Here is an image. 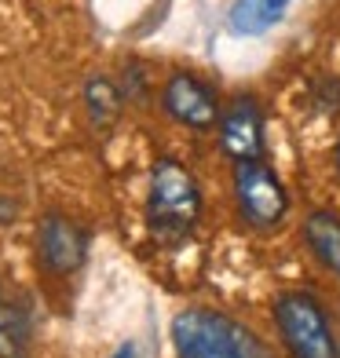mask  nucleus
Returning a JSON list of instances; mask_svg holds the SVG:
<instances>
[{
  "label": "nucleus",
  "instance_id": "nucleus-1",
  "mask_svg": "<svg viewBox=\"0 0 340 358\" xmlns=\"http://www.w3.org/2000/svg\"><path fill=\"white\" fill-rule=\"evenodd\" d=\"M172 344L180 358H271L260 336L216 311H183L172 322Z\"/></svg>",
  "mask_w": 340,
  "mask_h": 358
},
{
  "label": "nucleus",
  "instance_id": "nucleus-2",
  "mask_svg": "<svg viewBox=\"0 0 340 358\" xmlns=\"http://www.w3.org/2000/svg\"><path fill=\"white\" fill-rule=\"evenodd\" d=\"M198 216H201V190L194 183V176L172 157L157 161L150 172V194H147L150 231L161 241H176L194 231Z\"/></svg>",
  "mask_w": 340,
  "mask_h": 358
},
{
  "label": "nucleus",
  "instance_id": "nucleus-3",
  "mask_svg": "<svg viewBox=\"0 0 340 358\" xmlns=\"http://www.w3.org/2000/svg\"><path fill=\"white\" fill-rule=\"evenodd\" d=\"M274 325L289 358H337V340L322 303L307 292H285L274 303Z\"/></svg>",
  "mask_w": 340,
  "mask_h": 358
},
{
  "label": "nucleus",
  "instance_id": "nucleus-4",
  "mask_svg": "<svg viewBox=\"0 0 340 358\" xmlns=\"http://www.w3.org/2000/svg\"><path fill=\"white\" fill-rule=\"evenodd\" d=\"M234 201L238 213L256 231H274L289 213V194L282 179L264 161H241L234 165Z\"/></svg>",
  "mask_w": 340,
  "mask_h": 358
},
{
  "label": "nucleus",
  "instance_id": "nucleus-5",
  "mask_svg": "<svg viewBox=\"0 0 340 358\" xmlns=\"http://www.w3.org/2000/svg\"><path fill=\"white\" fill-rule=\"evenodd\" d=\"M220 150L241 161H264V113L253 95H234L220 110Z\"/></svg>",
  "mask_w": 340,
  "mask_h": 358
},
{
  "label": "nucleus",
  "instance_id": "nucleus-6",
  "mask_svg": "<svg viewBox=\"0 0 340 358\" xmlns=\"http://www.w3.org/2000/svg\"><path fill=\"white\" fill-rule=\"evenodd\" d=\"M161 106L165 113L176 121L190 128V132H205L220 121V103H216V92L198 80L194 73H172L161 88Z\"/></svg>",
  "mask_w": 340,
  "mask_h": 358
},
{
  "label": "nucleus",
  "instance_id": "nucleus-7",
  "mask_svg": "<svg viewBox=\"0 0 340 358\" xmlns=\"http://www.w3.org/2000/svg\"><path fill=\"white\" fill-rule=\"evenodd\" d=\"M37 245H41V259L44 267L52 274H70L80 267V259H85V231L62 213H48L37 227Z\"/></svg>",
  "mask_w": 340,
  "mask_h": 358
},
{
  "label": "nucleus",
  "instance_id": "nucleus-8",
  "mask_svg": "<svg viewBox=\"0 0 340 358\" xmlns=\"http://www.w3.org/2000/svg\"><path fill=\"white\" fill-rule=\"evenodd\" d=\"M304 241L318 256L322 267H330L340 278V216L337 213H311L304 220Z\"/></svg>",
  "mask_w": 340,
  "mask_h": 358
},
{
  "label": "nucleus",
  "instance_id": "nucleus-9",
  "mask_svg": "<svg viewBox=\"0 0 340 358\" xmlns=\"http://www.w3.org/2000/svg\"><path fill=\"white\" fill-rule=\"evenodd\" d=\"M293 0H238L231 8V29L238 37H256L267 34V29L289 11Z\"/></svg>",
  "mask_w": 340,
  "mask_h": 358
},
{
  "label": "nucleus",
  "instance_id": "nucleus-10",
  "mask_svg": "<svg viewBox=\"0 0 340 358\" xmlns=\"http://www.w3.org/2000/svg\"><path fill=\"white\" fill-rule=\"evenodd\" d=\"M121 106H125V92L113 85L110 77H92L85 85V110H88V117H92L95 128L118 124Z\"/></svg>",
  "mask_w": 340,
  "mask_h": 358
},
{
  "label": "nucleus",
  "instance_id": "nucleus-11",
  "mask_svg": "<svg viewBox=\"0 0 340 358\" xmlns=\"http://www.w3.org/2000/svg\"><path fill=\"white\" fill-rule=\"evenodd\" d=\"M0 358H29V322L15 303H0Z\"/></svg>",
  "mask_w": 340,
  "mask_h": 358
},
{
  "label": "nucleus",
  "instance_id": "nucleus-12",
  "mask_svg": "<svg viewBox=\"0 0 340 358\" xmlns=\"http://www.w3.org/2000/svg\"><path fill=\"white\" fill-rule=\"evenodd\" d=\"M113 358H136V348H132V344H125V348H121L118 355H113Z\"/></svg>",
  "mask_w": 340,
  "mask_h": 358
},
{
  "label": "nucleus",
  "instance_id": "nucleus-13",
  "mask_svg": "<svg viewBox=\"0 0 340 358\" xmlns=\"http://www.w3.org/2000/svg\"><path fill=\"white\" fill-rule=\"evenodd\" d=\"M333 161H337V172H340V139H337V150H333Z\"/></svg>",
  "mask_w": 340,
  "mask_h": 358
}]
</instances>
